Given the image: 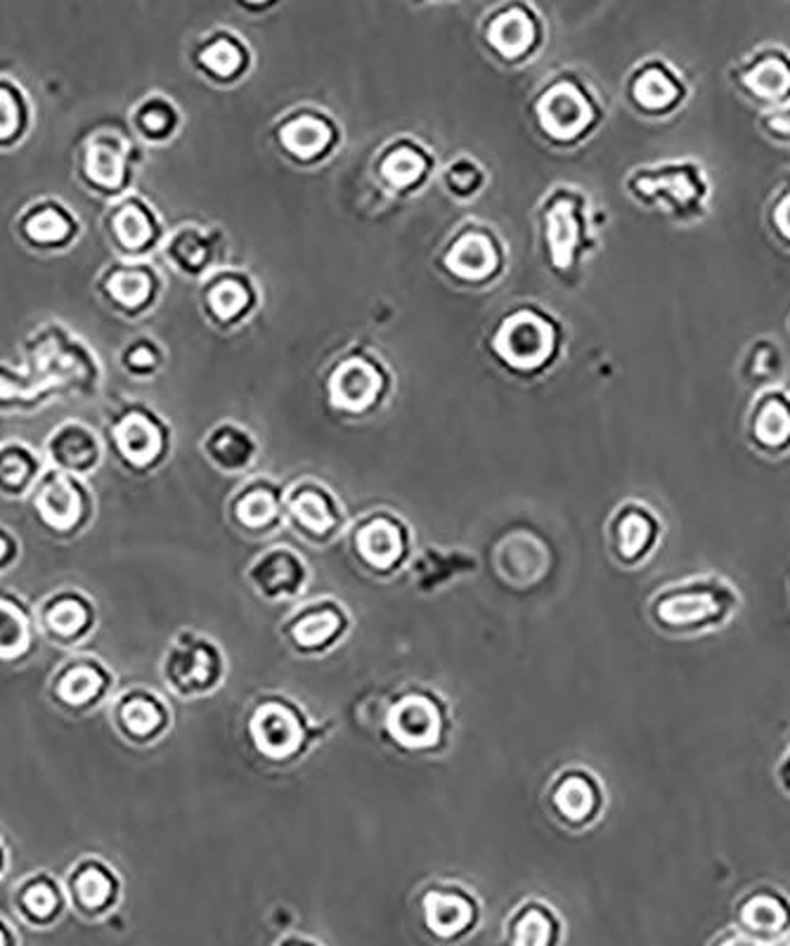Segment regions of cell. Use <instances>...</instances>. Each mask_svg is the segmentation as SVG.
Instances as JSON below:
<instances>
[{
	"instance_id": "4316f807",
	"label": "cell",
	"mask_w": 790,
	"mask_h": 946,
	"mask_svg": "<svg viewBox=\"0 0 790 946\" xmlns=\"http://www.w3.org/2000/svg\"><path fill=\"white\" fill-rule=\"evenodd\" d=\"M332 391L338 405L360 410L377 398L379 377L377 371L365 363H348L334 375Z\"/></svg>"
},
{
	"instance_id": "8d00e7d4",
	"label": "cell",
	"mask_w": 790,
	"mask_h": 946,
	"mask_svg": "<svg viewBox=\"0 0 790 946\" xmlns=\"http://www.w3.org/2000/svg\"><path fill=\"white\" fill-rule=\"evenodd\" d=\"M26 646V623L10 603L0 601V658L22 654Z\"/></svg>"
},
{
	"instance_id": "30bf717a",
	"label": "cell",
	"mask_w": 790,
	"mask_h": 946,
	"mask_svg": "<svg viewBox=\"0 0 790 946\" xmlns=\"http://www.w3.org/2000/svg\"><path fill=\"white\" fill-rule=\"evenodd\" d=\"M663 537V521L642 502H625L609 521V549L617 564L637 568L654 556Z\"/></svg>"
},
{
	"instance_id": "6f0895ef",
	"label": "cell",
	"mask_w": 790,
	"mask_h": 946,
	"mask_svg": "<svg viewBox=\"0 0 790 946\" xmlns=\"http://www.w3.org/2000/svg\"><path fill=\"white\" fill-rule=\"evenodd\" d=\"M3 944H5V942H3V935H0V946H3Z\"/></svg>"
},
{
	"instance_id": "d6986e66",
	"label": "cell",
	"mask_w": 790,
	"mask_h": 946,
	"mask_svg": "<svg viewBox=\"0 0 790 946\" xmlns=\"http://www.w3.org/2000/svg\"><path fill=\"white\" fill-rule=\"evenodd\" d=\"M20 232L29 244L41 246V249H55V246H65L76 235V219L57 201H41L22 213Z\"/></svg>"
},
{
	"instance_id": "1f68e13d",
	"label": "cell",
	"mask_w": 790,
	"mask_h": 946,
	"mask_svg": "<svg viewBox=\"0 0 790 946\" xmlns=\"http://www.w3.org/2000/svg\"><path fill=\"white\" fill-rule=\"evenodd\" d=\"M447 263H450V270L461 277H483L494 268L492 244L478 235L464 237L453 249Z\"/></svg>"
},
{
	"instance_id": "cb8c5ba5",
	"label": "cell",
	"mask_w": 790,
	"mask_h": 946,
	"mask_svg": "<svg viewBox=\"0 0 790 946\" xmlns=\"http://www.w3.org/2000/svg\"><path fill=\"white\" fill-rule=\"evenodd\" d=\"M53 459L69 471H88L98 461V441L81 424L59 426L51 438Z\"/></svg>"
},
{
	"instance_id": "9a60e30c",
	"label": "cell",
	"mask_w": 790,
	"mask_h": 946,
	"mask_svg": "<svg viewBox=\"0 0 790 946\" xmlns=\"http://www.w3.org/2000/svg\"><path fill=\"white\" fill-rule=\"evenodd\" d=\"M166 675L176 689L185 693H204L215 689L225 675V663L221 650L209 644H190L176 648L168 658Z\"/></svg>"
},
{
	"instance_id": "db71d44e",
	"label": "cell",
	"mask_w": 790,
	"mask_h": 946,
	"mask_svg": "<svg viewBox=\"0 0 790 946\" xmlns=\"http://www.w3.org/2000/svg\"><path fill=\"white\" fill-rule=\"evenodd\" d=\"M767 946H790V933H783L781 937H777V939H771Z\"/></svg>"
},
{
	"instance_id": "d6a6232c",
	"label": "cell",
	"mask_w": 790,
	"mask_h": 946,
	"mask_svg": "<svg viewBox=\"0 0 790 946\" xmlns=\"http://www.w3.org/2000/svg\"><path fill=\"white\" fill-rule=\"evenodd\" d=\"M282 143L289 152L297 154V157H315V154L327 147L330 129L327 123L313 116L297 119L282 131Z\"/></svg>"
},
{
	"instance_id": "52a82bcc",
	"label": "cell",
	"mask_w": 790,
	"mask_h": 946,
	"mask_svg": "<svg viewBox=\"0 0 790 946\" xmlns=\"http://www.w3.org/2000/svg\"><path fill=\"white\" fill-rule=\"evenodd\" d=\"M351 630L346 609L334 599L303 603L282 625L287 644L301 656H322L336 648Z\"/></svg>"
},
{
	"instance_id": "3957f363",
	"label": "cell",
	"mask_w": 790,
	"mask_h": 946,
	"mask_svg": "<svg viewBox=\"0 0 790 946\" xmlns=\"http://www.w3.org/2000/svg\"><path fill=\"white\" fill-rule=\"evenodd\" d=\"M246 734L254 750L275 765L297 763L313 746L318 726L305 717V712L280 695L260 698L254 705Z\"/></svg>"
},
{
	"instance_id": "7dc6e473",
	"label": "cell",
	"mask_w": 790,
	"mask_h": 946,
	"mask_svg": "<svg viewBox=\"0 0 790 946\" xmlns=\"http://www.w3.org/2000/svg\"><path fill=\"white\" fill-rule=\"evenodd\" d=\"M110 880H107L100 871H86L79 882H76V892H79L81 902L90 909H96L100 904L107 902V897H110Z\"/></svg>"
},
{
	"instance_id": "277c9868",
	"label": "cell",
	"mask_w": 790,
	"mask_h": 946,
	"mask_svg": "<svg viewBox=\"0 0 790 946\" xmlns=\"http://www.w3.org/2000/svg\"><path fill=\"white\" fill-rule=\"evenodd\" d=\"M386 728L398 748L410 753H436L450 738V712L429 689H410L389 708Z\"/></svg>"
},
{
	"instance_id": "ba28073f",
	"label": "cell",
	"mask_w": 790,
	"mask_h": 946,
	"mask_svg": "<svg viewBox=\"0 0 790 946\" xmlns=\"http://www.w3.org/2000/svg\"><path fill=\"white\" fill-rule=\"evenodd\" d=\"M689 81L672 62L650 57L632 71L627 96L632 104L646 116H672L689 100Z\"/></svg>"
},
{
	"instance_id": "9c48e42d",
	"label": "cell",
	"mask_w": 790,
	"mask_h": 946,
	"mask_svg": "<svg viewBox=\"0 0 790 946\" xmlns=\"http://www.w3.org/2000/svg\"><path fill=\"white\" fill-rule=\"evenodd\" d=\"M746 443L763 457L790 455V391L783 386L760 389L746 412Z\"/></svg>"
},
{
	"instance_id": "d590c367",
	"label": "cell",
	"mask_w": 790,
	"mask_h": 946,
	"mask_svg": "<svg viewBox=\"0 0 790 946\" xmlns=\"http://www.w3.org/2000/svg\"><path fill=\"white\" fill-rule=\"evenodd\" d=\"M578 237H580V227H578L576 213H572V207L568 204L554 207V211L549 213V240H552L554 258L559 266H568L570 263Z\"/></svg>"
},
{
	"instance_id": "ac0fdd59",
	"label": "cell",
	"mask_w": 790,
	"mask_h": 946,
	"mask_svg": "<svg viewBox=\"0 0 790 946\" xmlns=\"http://www.w3.org/2000/svg\"><path fill=\"white\" fill-rule=\"evenodd\" d=\"M114 443L119 447V453L131 464H135V467H145V464H152L162 455L164 436L159 424L152 419V414L133 410L116 419Z\"/></svg>"
},
{
	"instance_id": "7402d4cb",
	"label": "cell",
	"mask_w": 790,
	"mask_h": 946,
	"mask_svg": "<svg viewBox=\"0 0 790 946\" xmlns=\"http://www.w3.org/2000/svg\"><path fill=\"white\" fill-rule=\"evenodd\" d=\"M738 375L743 383H748L750 389H769L777 386V381L783 375V350L777 341L769 336H760L748 344L746 353H743Z\"/></svg>"
},
{
	"instance_id": "74e56055",
	"label": "cell",
	"mask_w": 790,
	"mask_h": 946,
	"mask_svg": "<svg viewBox=\"0 0 790 946\" xmlns=\"http://www.w3.org/2000/svg\"><path fill=\"white\" fill-rule=\"evenodd\" d=\"M34 474V459L26 449L18 445H8L0 449V483L10 488H22Z\"/></svg>"
},
{
	"instance_id": "7a4b0ae2",
	"label": "cell",
	"mask_w": 790,
	"mask_h": 946,
	"mask_svg": "<svg viewBox=\"0 0 790 946\" xmlns=\"http://www.w3.org/2000/svg\"><path fill=\"white\" fill-rule=\"evenodd\" d=\"M627 190L639 204L663 211L675 223L703 221L712 201L710 178L696 159H670L637 168L627 180Z\"/></svg>"
},
{
	"instance_id": "680465c9",
	"label": "cell",
	"mask_w": 790,
	"mask_h": 946,
	"mask_svg": "<svg viewBox=\"0 0 790 946\" xmlns=\"http://www.w3.org/2000/svg\"><path fill=\"white\" fill-rule=\"evenodd\" d=\"M788 332H790V320H788Z\"/></svg>"
},
{
	"instance_id": "5bb4252c",
	"label": "cell",
	"mask_w": 790,
	"mask_h": 946,
	"mask_svg": "<svg viewBox=\"0 0 790 946\" xmlns=\"http://www.w3.org/2000/svg\"><path fill=\"white\" fill-rule=\"evenodd\" d=\"M422 916L431 935L441 939H457L476 921L474 897L450 886L431 888L422 899Z\"/></svg>"
},
{
	"instance_id": "f907efd6",
	"label": "cell",
	"mask_w": 790,
	"mask_h": 946,
	"mask_svg": "<svg viewBox=\"0 0 790 946\" xmlns=\"http://www.w3.org/2000/svg\"><path fill=\"white\" fill-rule=\"evenodd\" d=\"M157 365V355L147 346V344H137L135 348H131L129 353V367H133L135 371H147Z\"/></svg>"
},
{
	"instance_id": "60d3db41",
	"label": "cell",
	"mask_w": 790,
	"mask_h": 946,
	"mask_svg": "<svg viewBox=\"0 0 790 946\" xmlns=\"http://www.w3.org/2000/svg\"><path fill=\"white\" fill-rule=\"evenodd\" d=\"M100 687H102V679L98 672H92L90 668H76L62 679L59 695L65 698L67 703H86L98 693Z\"/></svg>"
},
{
	"instance_id": "5b68a950",
	"label": "cell",
	"mask_w": 790,
	"mask_h": 946,
	"mask_svg": "<svg viewBox=\"0 0 790 946\" xmlns=\"http://www.w3.org/2000/svg\"><path fill=\"white\" fill-rule=\"evenodd\" d=\"M726 81L738 98L763 112L790 104V51L779 43L757 45L726 69Z\"/></svg>"
},
{
	"instance_id": "2e32d148",
	"label": "cell",
	"mask_w": 790,
	"mask_h": 946,
	"mask_svg": "<svg viewBox=\"0 0 790 946\" xmlns=\"http://www.w3.org/2000/svg\"><path fill=\"white\" fill-rule=\"evenodd\" d=\"M552 344V327L533 315H519L509 320L498 336V350L502 353V358L516 367H535L545 363Z\"/></svg>"
},
{
	"instance_id": "681fc988",
	"label": "cell",
	"mask_w": 790,
	"mask_h": 946,
	"mask_svg": "<svg viewBox=\"0 0 790 946\" xmlns=\"http://www.w3.org/2000/svg\"><path fill=\"white\" fill-rule=\"evenodd\" d=\"M24 904L31 913H34V916H48V913H53L55 909V894L45 886L31 888L24 897Z\"/></svg>"
},
{
	"instance_id": "4dcf8cb0",
	"label": "cell",
	"mask_w": 790,
	"mask_h": 946,
	"mask_svg": "<svg viewBox=\"0 0 790 946\" xmlns=\"http://www.w3.org/2000/svg\"><path fill=\"white\" fill-rule=\"evenodd\" d=\"M490 41L507 57L521 55L533 43V24L519 10L507 12L492 22Z\"/></svg>"
},
{
	"instance_id": "6da1fadb",
	"label": "cell",
	"mask_w": 790,
	"mask_h": 946,
	"mask_svg": "<svg viewBox=\"0 0 790 946\" xmlns=\"http://www.w3.org/2000/svg\"><path fill=\"white\" fill-rule=\"evenodd\" d=\"M741 606L738 589L715 572L677 580L648 601V617L656 630L672 637L722 630Z\"/></svg>"
},
{
	"instance_id": "c3c4849f",
	"label": "cell",
	"mask_w": 790,
	"mask_h": 946,
	"mask_svg": "<svg viewBox=\"0 0 790 946\" xmlns=\"http://www.w3.org/2000/svg\"><path fill=\"white\" fill-rule=\"evenodd\" d=\"M51 625L59 634H71L86 625V611L81 603L76 601H62L51 613Z\"/></svg>"
},
{
	"instance_id": "9f6ffc18",
	"label": "cell",
	"mask_w": 790,
	"mask_h": 946,
	"mask_svg": "<svg viewBox=\"0 0 790 946\" xmlns=\"http://www.w3.org/2000/svg\"><path fill=\"white\" fill-rule=\"evenodd\" d=\"M285 946H311V944H305V942H289Z\"/></svg>"
},
{
	"instance_id": "8992f818",
	"label": "cell",
	"mask_w": 790,
	"mask_h": 946,
	"mask_svg": "<svg viewBox=\"0 0 790 946\" xmlns=\"http://www.w3.org/2000/svg\"><path fill=\"white\" fill-rule=\"evenodd\" d=\"M552 816L561 826L582 831L594 826L607 810V790L594 771L580 765L561 769L547 788Z\"/></svg>"
},
{
	"instance_id": "816d5d0a",
	"label": "cell",
	"mask_w": 790,
	"mask_h": 946,
	"mask_svg": "<svg viewBox=\"0 0 790 946\" xmlns=\"http://www.w3.org/2000/svg\"><path fill=\"white\" fill-rule=\"evenodd\" d=\"M774 774H777V781H779L783 793L790 798V736H788L786 750H783L779 765H777V771H774Z\"/></svg>"
},
{
	"instance_id": "603a6c76",
	"label": "cell",
	"mask_w": 790,
	"mask_h": 946,
	"mask_svg": "<svg viewBox=\"0 0 790 946\" xmlns=\"http://www.w3.org/2000/svg\"><path fill=\"white\" fill-rule=\"evenodd\" d=\"M559 925L542 902H525L509 923V946H554Z\"/></svg>"
},
{
	"instance_id": "7c38bea8",
	"label": "cell",
	"mask_w": 790,
	"mask_h": 946,
	"mask_svg": "<svg viewBox=\"0 0 790 946\" xmlns=\"http://www.w3.org/2000/svg\"><path fill=\"white\" fill-rule=\"evenodd\" d=\"M353 547L371 576H391L408 558V533L398 521L377 516L360 525Z\"/></svg>"
},
{
	"instance_id": "4fadbf2b",
	"label": "cell",
	"mask_w": 790,
	"mask_h": 946,
	"mask_svg": "<svg viewBox=\"0 0 790 946\" xmlns=\"http://www.w3.org/2000/svg\"><path fill=\"white\" fill-rule=\"evenodd\" d=\"M545 129L561 140L580 137L597 121V107L587 92L572 84H559L539 104Z\"/></svg>"
},
{
	"instance_id": "836d02e7",
	"label": "cell",
	"mask_w": 790,
	"mask_h": 946,
	"mask_svg": "<svg viewBox=\"0 0 790 946\" xmlns=\"http://www.w3.org/2000/svg\"><path fill=\"white\" fill-rule=\"evenodd\" d=\"M209 455L215 464H221L227 471L244 469L252 461L254 447L249 438L237 429H221L215 431L209 441Z\"/></svg>"
},
{
	"instance_id": "f35d334b",
	"label": "cell",
	"mask_w": 790,
	"mask_h": 946,
	"mask_svg": "<svg viewBox=\"0 0 790 946\" xmlns=\"http://www.w3.org/2000/svg\"><path fill=\"white\" fill-rule=\"evenodd\" d=\"M168 254L178 263L180 268L197 270V268L204 266V260H207V244L197 235V232L180 230L178 235L174 237V242H170Z\"/></svg>"
},
{
	"instance_id": "e575fe53",
	"label": "cell",
	"mask_w": 790,
	"mask_h": 946,
	"mask_svg": "<svg viewBox=\"0 0 790 946\" xmlns=\"http://www.w3.org/2000/svg\"><path fill=\"white\" fill-rule=\"evenodd\" d=\"M26 126V102L22 90L8 79H0V145L14 143Z\"/></svg>"
},
{
	"instance_id": "ee69618b",
	"label": "cell",
	"mask_w": 790,
	"mask_h": 946,
	"mask_svg": "<svg viewBox=\"0 0 790 946\" xmlns=\"http://www.w3.org/2000/svg\"><path fill=\"white\" fill-rule=\"evenodd\" d=\"M424 174V159L412 149H398L383 164V176L393 185H410Z\"/></svg>"
},
{
	"instance_id": "83f0119b",
	"label": "cell",
	"mask_w": 790,
	"mask_h": 946,
	"mask_svg": "<svg viewBox=\"0 0 790 946\" xmlns=\"http://www.w3.org/2000/svg\"><path fill=\"white\" fill-rule=\"evenodd\" d=\"M102 289L116 305L135 310L152 297V275L137 266H116L104 275Z\"/></svg>"
},
{
	"instance_id": "8fae6325",
	"label": "cell",
	"mask_w": 790,
	"mask_h": 946,
	"mask_svg": "<svg viewBox=\"0 0 790 946\" xmlns=\"http://www.w3.org/2000/svg\"><path fill=\"white\" fill-rule=\"evenodd\" d=\"M246 580H249L254 592L270 603H285L299 599L311 572L303 558L289 549V547H272L263 552L256 561L246 570Z\"/></svg>"
},
{
	"instance_id": "44dd1931",
	"label": "cell",
	"mask_w": 790,
	"mask_h": 946,
	"mask_svg": "<svg viewBox=\"0 0 790 946\" xmlns=\"http://www.w3.org/2000/svg\"><path fill=\"white\" fill-rule=\"evenodd\" d=\"M289 514L297 523V528L305 533L311 539H327L338 528V514L336 507L330 500V494H324L315 488H305L293 492L289 498Z\"/></svg>"
},
{
	"instance_id": "f6af8a7d",
	"label": "cell",
	"mask_w": 790,
	"mask_h": 946,
	"mask_svg": "<svg viewBox=\"0 0 790 946\" xmlns=\"http://www.w3.org/2000/svg\"><path fill=\"white\" fill-rule=\"evenodd\" d=\"M123 722H126V726L133 734L147 736L162 726L164 715L162 710L149 701H133L126 705V710H123Z\"/></svg>"
},
{
	"instance_id": "7bdbcfd3",
	"label": "cell",
	"mask_w": 790,
	"mask_h": 946,
	"mask_svg": "<svg viewBox=\"0 0 790 946\" xmlns=\"http://www.w3.org/2000/svg\"><path fill=\"white\" fill-rule=\"evenodd\" d=\"M209 303H211L213 313L219 315L221 320H232L244 310L246 291L240 282H232V279H227V282H221L219 287L211 289Z\"/></svg>"
},
{
	"instance_id": "f5cc1de1",
	"label": "cell",
	"mask_w": 790,
	"mask_h": 946,
	"mask_svg": "<svg viewBox=\"0 0 790 946\" xmlns=\"http://www.w3.org/2000/svg\"><path fill=\"white\" fill-rule=\"evenodd\" d=\"M715 946H760L757 944V939L755 937H750V935H730V937H724V939H720Z\"/></svg>"
},
{
	"instance_id": "e0dca14e",
	"label": "cell",
	"mask_w": 790,
	"mask_h": 946,
	"mask_svg": "<svg viewBox=\"0 0 790 946\" xmlns=\"http://www.w3.org/2000/svg\"><path fill=\"white\" fill-rule=\"evenodd\" d=\"M126 145L119 135L98 133L81 152V176L100 192H119L126 182Z\"/></svg>"
},
{
	"instance_id": "b9f144b4",
	"label": "cell",
	"mask_w": 790,
	"mask_h": 946,
	"mask_svg": "<svg viewBox=\"0 0 790 946\" xmlns=\"http://www.w3.org/2000/svg\"><path fill=\"white\" fill-rule=\"evenodd\" d=\"M135 121H137V129L143 131V135L162 137L170 131V123H174V110H170V104H166L164 100L154 98V100H147L141 110H137Z\"/></svg>"
},
{
	"instance_id": "d4e9b609",
	"label": "cell",
	"mask_w": 790,
	"mask_h": 946,
	"mask_svg": "<svg viewBox=\"0 0 790 946\" xmlns=\"http://www.w3.org/2000/svg\"><path fill=\"white\" fill-rule=\"evenodd\" d=\"M36 507L45 523H51L53 528L67 531L76 521H79L81 498L71 486L69 478L57 476V478H51L48 483L41 488Z\"/></svg>"
},
{
	"instance_id": "ab89813d",
	"label": "cell",
	"mask_w": 790,
	"mask_h": 946,
	"mask_svg": "<svg viewBox=\"0 0 790 946\" xmlns=\"http://www.w3.org/2000/svg\"><path fill=\"white\" fill-rule=\"evenodd\" d=\"M201 65H204L211 74L221 76V79H227V76L240 71L242 53L232 41H215L204 53H201Z\"/></svg>"
},
{
	"instance_id": "bcb514c9",
	"label": "cell",
	"mask_w": 790,
	"mask_h": 946,
	"mask_svg": "<svg viewBox=\"0 0 790 946\" xmlns=\"http://www.w3.org/2000/svg\"><path fill=\"white\" fill-rule=\"evenodd\" d=\"M757 129L777 145H790V104L757 116Z\"/></svg>"
},
{
	"instance_id": "f546056e",
	"label": "cell",
	"mask_w": 790,
	"mask_h": 946,
	"mask_svg": "<svg viewBox=\"0 0 790 946\" xmlns=\"http://www.w3.org/2000/svg\"><path fill=\"white\" fill-rule=\"evenodd\" d=\"M765 227L769 240L790 254V170L774 182L767 197Z\"/></svg>"
},
{
	"instance_id": "ffe728a7",
	"label": "cell",
	"mask_w": 790,
	"mask_h": 946,
	"mask_svg": "<svg viewBox=\"0 0 790 946\" xmlns=\"http://www.w3.org/2000/svg\"><path fill=\"white\" fill-rule=\"evenodd\" d=\"M738 921L750 937L777 939L790 927V904L774 890H755L738 904Z\"/></svg>"
},
{
	"instance_id": "11a10c76",
	"label": "cell",
	"mask_w": 790,
	"mask_h": 946,
	"mask_svg": "<svg viewBox=\"0 0 790 946\" xmlns=\"http://www.w3.org/2000/svg\"><path fill=\"white\" fill-rule=\"evenodd\" d=\"M8 549H10L8 547V539L3 535H0V561H3V558L8 556Z\"/></svg>"
},
{
	"instance_id": "484cf974",
	"label": "cell",
	"mask_w": 790,
	"mask_h": 946,
	"mask_svg": "<svg viewBox=\"0 0 790 946\" xmlns=\"http://www.w3.org/2000/svg\"><path fill=\"white\" fill-rule=\"evenodd\" d=\"M110 230L123 252H143L154 237L152 215L141 201L119 204L110 215Z\"/></svg>"
},
{
	"instance_id": "f1b7e54d",
	"label": "cell",
	"mask_w": 790,
	"mask_h": 946,
	"mask_svg": "<svg viewBox=\"0 0 790 946\" xmlns=\"http://www.w3.org/2000/svg\"><path fill=\"white\" fill-rule=\"evenodd\" d=\"M277 516H280V502L270 488L246 490L235 504V519L244 531L266 533L277 523Z\"/></svg>"
}]
</instances>
